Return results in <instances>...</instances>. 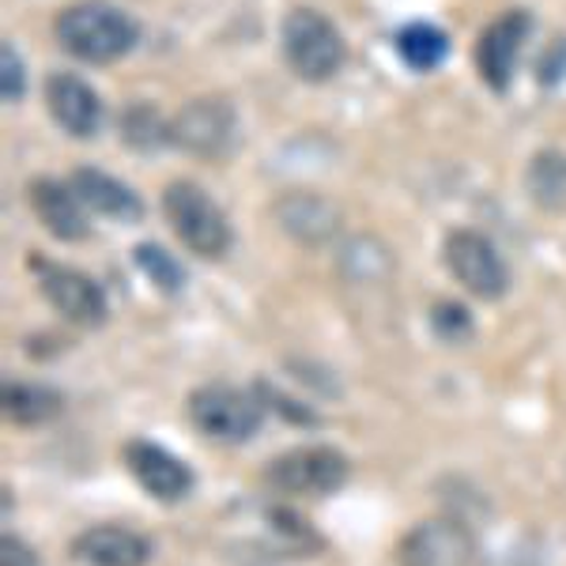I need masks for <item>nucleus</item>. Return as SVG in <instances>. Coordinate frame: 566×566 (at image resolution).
<instances>
[{"label": "nucleus", "mask_w": 566, "mask_h": 566, "mask_svg": "<svg viewBox=\"0 0 566 566\" xmlns=\"http://www.w3.org/2000/svg\"><path fill=\"white\" fill-rule=\"evenodd\" d=\"M45 106H50L53 122L69 136L91 140V136L103 129V103H98L95 87L87 80L72 76V72H53L45 80Z\"/></svg>", "instance_id": "obj_12"}, {"label": "nucleus", "mask_w": 566, "mask_h": 566, "mask_svg": "<svg viewBox=\"0 0 566 566\" xmlns=\"http://www.w3.org/2000/svg\"><path fill=\"white\" fill-rule=\"evenodd\" d=\"M163 216L181 245L193 250L197 258L216 261L231 250V223H227L223 208L193 181H170L163 189Z\"/></svg>", "instance_id": "obj_3"}, {"label": "nucleus", "mask_w": 566, "mask_h": 566, "mask_svg": "<svg viewBox=\"0 0 566 566\" xmlns=\"http://www.w3.org/2000/svg\"><path fill=\"white\" fill-rule=\"evenodd\" d=\"M117 129H122L125 148L144 151V155L163 151L167 144H175V122H167V117H163V109L151 106V103H129V106H125Z\"/></svg>", "instance_id": "obj_18"}, {"label": "nucleus", "mask_w": 566, "mask_h": 566, "mask_svg": "<svg viewBox=\"0 0 566 566\" xmlns=\"http://www.w3.org/2000/svg\"><path fill=\"white\" fill-rule=\"evenodd\" d=\"M72 555L87 566H148L151 541L125 525H95L72 541Z\"/></svg>", "instance_id": "obj_14"}, {"label": "nucleus", "mask_w": 566, "mask_h": 566, "mask_svg": "<svg viewBox=\"0 0 566 566\" xmlns=\"http://www.w3.org/2000/svg\"><path fill=\"white\" fill-rule=\"evenodd\" d=\"M269 528L280 536V544L287 547L291 555H310L314 547H322V536L310 528L306 517L295 514V510H287V506L269 510Z\"/></svg>", "instance_id": "obj_23"}, {"label": "nucleus", "mask_w": 566, "mask_h": 566, "mask_svg": "<svg viewBox=\"0 0 566 566\" xmlns=\"http://www.w3.org/2000/svg\"><path fill=\"white\" fill-rule=\"evenodd\" d=\"M264 483L280 495H333L348 483V458L333 446H298L264 464Z\"/></svg>", "instance_id": "obj_5"}, {"label": "nucleus", "mask_w": 566, "mask_h": 566, "mask_svg": "<svg viewBox=\"0 0 566 566\" xmlns=\"http://www.w3.org/2000/svg\"><path fill=\"white\" fill-rule=\"evenodd\" d=\"M133 264L148 276V283L155 291H163V295H178L181 287H186V269L170 258L163 245L155 242H140L133 250Z\"/></svg>", "instance_id": "obj_21"}, {"label": "nucleus", "mask_w": 566, "mask_h": 566, "mask_svg": "<svg viewBox=\"0 0 566 566\" xmlns=\"http://www.w3.org/2000/svg\"><path fill=\"white\" fill-rule=\"evenodd\" d=\"M31 269L39 272V287L42 295L50 298V306L57 310L65 322L80 325V328H98L106 322V295L95 280L84 276L76 269H65V264H53L42 258H31Z\"/></svg>", "instance_id": "obj_9"}, {"label": "nucleus", "mask_w": 566, "mask_h": 566, "mask_svg": "<svg viewBox=\"0 0 566 566\" xmlns=\"http://www.w3.org/2000/svg\"><path fill=\"white\" fill-rule=\"evenodd\" d=\"M65 412V397L50 386H31V381H8L4 386V416L15 427H42L53 423Z\"/></svg>", "instance_id": "obj_17"}, {"label": "nucleus", "mask_w": 566, "mask_h": 566, "mask_svg": "<svg viewBox=\"0 0 566 566\" xmlns=\"http://www.w3.org/2000/svg\"><path fill=\"white\" fill-rule=\"evenodd\" d=\"M53 34H57L61 50L76 61H87V65H109V61L125 57L140 39L129 15L114 4H103V0H84V4L65 8L53 23Z\"/></svg>", "instance_id": "obj_1"}, {"label": "nucleus", "mask_w": 566, "mask_h": 566, "mask_svg": "<svg viewBox=\"0 0 566 566\" xmlns=\"http://www.w3.org/2000/svg\"><path fill=\"white\" fill-rule=\"evenodd\" d=\"M525 186H528V197L536 200L547 212L566 205V155L555 151V148H544L528 159V170H525Z\"/></svg>", "instance_id": "obj_19"}, {"label": "nucleus", "mask_w": 566, "mask_h": 566, "mask_svg": "<svg viewBox=\"0 0 566 566\" xmlns=\"http://www.w3.org/2000/svg\"><path fill=\"white\" fill-rule=\"evenodd\" d=\"M280 231L291 234L303 245H325L340 231V208L322 193H310V189H295V193H283L272 205Z\"/></svg>", "instance_id": "obj_13"}, {"label": "nucleus", "mask_w": 566, "mask_h": 566, "mask_svg": "<svg viewBox=\"0 0 566 566\" xmlns=\"http://www.w3.org/2000/svg\"><path fill=\"white\" fill-rule=\"evenodd\" d=\"M170 122H175V148L208 163L223 159L239 140V117L227 98H193Z\"/></svg>", "instance_id": "obj_7"}, {"label": "nucleus", "mask_w": 566, "mask_h": 566, "mask_svg": "<svg viewBox=\"0 0 566 566\" xmlns=\"http://www.w3.org/2000/svg\"><path fill=\"white\" fill-rule=\"evenodd\" d=\"M280 42H283V57H287L291 72L306 84H325L340 72L344 57V39L336 31V23L328 15L314 12V8H291L283 15L280 27Z\"/></svg>", "instance_id": "obj_2"}, {"label": "nucleus", "mask_w": 566, "mask_h": 566, "mask_svg": "<svg viewBox=\"0 0 566 566\" xmlns=\"http://www.w3.org/2000/svg\"><path fill=\"white\" fill-rule=\"evenodd\" d=\"M400 566H476L480 544L458 517H427L397 547Z\"/></svg>", "instance_id": "obj_8"}, {"label": "nucleus", "mask_w": 566, "mask_h": 566, "mask_svg": "<svg viewBox=\"0 0 566 566\" xmlns=\"http://www.w3.org/2000/svg\"><path fill=\"white\" fill-rule=\"evenodd\" d=\"M442 258H446V269L453 272V280H458L461 287H469V295L483 298V303H495V298H502L510 291V269H506V261L499 258L495 242H491L488 234L469 231V227L450 231Z\"/></svg>", "instance_id": "obj_6"}, {"label": "nucleus", "mask_w": 566, "mask_h": 566, "mask_svg": "<svg viewBox=\"0 0 566 566\" xmlns=\"http://www.w3.org/2000/svg\"><path fill=\"white\" fill-rule=\"evenodd\" d=\"M27 91V72H23V61L15 53L12 42L0 45V95H4L8 106H15Z\"/></svg>", "instance_id": "obj_25"}, {"label": "nucleus", "mask_w": 566, "mask_h": 566, "mask_svg": "<svg viewBox=\"0 0 566 566\" xmlns=\"http://www.w3.org/2000/svg\"><path fill=\"white\" fill-rule=\"evenodd\" d=\"M340 269H344V276L355 280V283H374V280H381L392 269V258H389V250L381 242L352 239L348 245H344V253H340Z\"/></svg>", "instance_id": "obj_22"}, {"label": "nucleus", "mask_w": 566, "mask_h": 566, "mask_svg": "<svg viewBox=\"0 0 566 566\" xmlns=\"http://www.w3.org/2000/svg\"><path fill=\"white\" fill-rule=\"evenodd\" d=\"M397 53L408 69L434 72L450 57V39H446V31H438L431 23H408V27H400V34H397Z\"/></svg>", "instance_id": "obj_20"}, {"label": "nucleus", "mask_w": 566, "mask_h": 566, "mask_svg": "<svg viewBox=\"0 0 566 566\" xmlns=\"http://www.w3.org/2000/svg\"><path fill=\"white\" fill-rule=\"evenodd\" d=\"M0 566H42L34 547H27L20 536H4L0 541Z\"/></svg>", "instance_id": "obj_27"}, {"label": "nucleus", "mask_w": 566, "mask_h": 566, "mask_svg": "<svg viewBox=\"0 0 566 566\" xmlns=\"http://www.w3.org/2000/svg\"><path fill=\"white\" fill-rule=\"evenodd\" d=\"M189 419H193L197 431L205 438H212V442L239 446L258 434V427L264 419V405L258 392L212 381V386H200L193 397H189Z\"/></svg>", "instance_id": "obj_4"}, {"label": "nucleus", "mask_w": 566, "mask_h": 566, "mask_svg": "<svg viewBox=\"0 0 566 566\" xmlns=\"http://www.w3.org/2000/svg\"><path fill=\"white\" fill-rule=\"evenodd\" d=\"M563 72H566V39H555L541 57V65H536V80H541L544 87H552L563 80Z\"/></svg>", "instance_id": "obj_26"}, {"label": "nucleus", "mask_w": 566, "mask_h": 566, "mask_svg": "<svg viewBox=\"0 0 566 566\" xmlns=\"http://www.w3.org/2000/svg\"><path fill=\"white\" fill-rule=\"evenodd\" d=\"M31 208L42 219V227L61 242H84L91 234L84 200L76 197L72 186H61L53 178H34L31 181Z\"/></svg>", "instance_id": "obj_15"}, {"label": "nucleus", "mask_w": 566, "mask_h": 566, "mask_svg": "<svg viewBox=\"0 0 566 566\" xmlns=\"http://www.w3.org/2000/svg\"><path fill=\"white\" fill-rule=\"evenodd\" d=\"M528 34H533V15H528L525 8H510V12H502L499 20L480 34L476 69L483 76V84H488L491 91L510 87Z\"/></svg>", "instance_id": "obj_10"}, {"label": "nucleus", "mask_w": 566, "mask_h": 566, "mask_svg": "<svg viewBox=\"0 0 566 566\" xmlns=\"http://www.w3.org/2000/svg\"><path fill=\"white\" fill-rule=\"evenodd\" d=\"M431 328H434L438 340L450 344V348H461V344H469L472 333H476V325H472V314L461 303H453V298H442V303L431 306Z\"/></svg>", "instance_id": "obj_24"}, {"label": "nucleus", "mask_w": 566, "mask_h": 566, "mask_svg": "<svg viewBox=\"0 0 566 566\" xmlns=\"http://www.w3.org/2000/svg\"><path fill=\"white\" fill-rule=\"evenodd\" d=\"M125 464H129L133 480L159 502H181L197 483L186 461H178L175 453H167L148 438H136L125 446Z\"/></svg>", "instance_id": "obj_11"}, {"label": "nucleus", "mask_w": 566, "mask_h": 566, "mask_svg": "<svg viewBox=\"0 0 566 566\" xmlns=\"http://www.w3.org/2000/svg\"><path fill=\"white\" fill-rule=\"evenodd\" d=\"M69 186L76 189V197L84 200L91 212L106 216V219H117V223H136L144 216V200L133 193L125 181L103 175L95 167H80L72 170Z\"/></svg>", "instance_id": "obj_16"}]
</instances>
